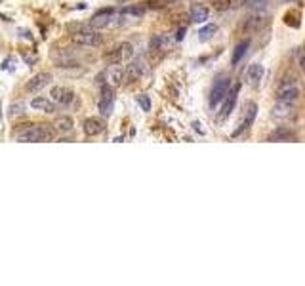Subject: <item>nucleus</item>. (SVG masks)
I'll return each mask as SVG.
<instances>
[{
  "instance_id": "1",
  "label": "nucleus",
  "mask_w": 305,
  "mask_h": 286,
  "mask_svg": "<svg viewBox=\"0 0 305 286\" xmlns=\"http://www.w3.org/2000/svg\"><path fill=\"white\" fill-rule=\"evenodd\" d=\"M14 135H16L17 141L42 143V141H54L55 135H57V130H55V126H50V124H29V126L17 130Z\"/></svg>"
},
{
  "instance_id": "2",
  "label": "nucleus",
  "mask_w": 305,
  "mask_h": 286,
  "mask_svg": "<svg viewBox=\"0 0 305 286\" xmlns=\"http://www.w3.org/2000/svg\"><path fill=\"white\" fill-rule=\"evenodd\" d=\"M301 95V84L294 75H284L282 80L279 82L277 88V99L281 101H288V103H296Z\"/></svg>"
},
{
  "instance_id": "3",
  "label": "nucleus",
  "mask_w": 305,
  "mask_h": 286,
  "mask_svg": "<svg viewBox=\"0 0 305 286\" xmlns=\"http://www.w3.org/2000/svg\"><path fill=\"white\" fill-rule=\"evenodd\" d=\"M73 42L79 44V46L97 48L103 44V37L97 32V29H92V27L88 25V27H80L79 31L73 32Z\"/></svg>"
},
{
  "instance_id": "4",
  "label": "nucleus",
  "mask_w": 305,
  "mask_h": 286,
  "mask_svg": "<svg viewBox=\"0 0 305 286\" xmlns=\"http://www.w3.org/2000/svg\"><path fill=\"white\" fill-rule=\"evenodd\" d=\"M229 90H231V80H229V77H227V75L216 77V80H214V84H212L210 88V95H208V103H210L212 109H216L218 103H221V101L225 99Z\"/></svg>"
},
{
  "instance_id": "5",
  "label": "nucleus",
  "mask_w": 305,
  "mask_h": 286,
  "mask_svg": "<svg viewBox=\"0 0 305 286\" xmlns=\"http://www.w3.org/2000/svg\"><path fill=\"white\" fill-rule=\"evenodd\" d=\"M118 17L115 16V10L113 8H105V10H99L97 14H95L92 19H90V27L92 29H107L111 25H118L120 21H117Z\"/></svg>"
},
{
  "instance_id": "6",
  "label": "nucleus",
  "mask_w": 305,
  "mask_h": 286,
  "mask_svg": "<svg viewBox=\"0 0 305 286\" xmlns=\"http://www.w3.org/2000/svg\"><path fill=\"white\" fill-rule=\"evenodd\" d=\"M133 59V46L130 42H122V44H118L113 52H111L109 56H107V61L111 65H120V63H126V61H130Z\"/></svg>"
},
{
  "instance_id": "7",
  "label": "nucleus",
  "mask_w": 305,
  "mask_h": 286,
  "mask_svg": "<svg viewBox=\"0 0 305 286\" xmlns=\"http://www.w3.org/2000/svg\"><path fill=\"white\" fill-rule=\"evenodd\" d=\"M147 73H149V65L145 63V59H141V57L130 59V63L126 65V82L141 79V77H145Z\"/></svg>"
},
{
  "instance_id": "8",
  "label": "nucleus",
  "mask_w": 305,
  "mask_h": 286,
  "mask_svg": "<svg viewBox=\"0 0 305 286\" xmlns=\"http://www.w3.org/2000/svg\"><path fill=\"white\" fill-rule=\"evenodd\" d=\"M113 103H115V92H113V86L111 84H101V97H99V113L103 117H111L113 113Z\"/></svg>"
},
{
  "instance_id": "9",
  "label": "nucleus",
  "mask_w": 305,
  "mask_h": 286,
  "mask_svg": "<svg viewBox=\"0 0 305 286\" xmlns=\"http://www.w3.org/2000/svg\"><path fill=\"white\" fill-rule=\"evenodd\" d=\"M239 94H241V84H235L233 86V90H229L225 95V99L221 101V111H219V119L225 120L231 113H233V109H235L236 105V99H239Z\"/></svg>"
},
{
  "instance_id": "10",
  "label": "nucleus",
  "mask_w": 305,
  "mask_h": 286,
  "mask_svg": "<svg viewBox=\"0 0 305 286\" xmlns=\"http://www.w3.org/2000/svg\"><path fill=\"white\" fill-rule=\"evenodd\" d=\"M103 77L107 80V84L117 88L120 86L122 82H126V67H122V65H113V67H109L107 71L103 73Z\"/></svg>"
},
{
  "instance_id": "11",
  "label": "nucleus",
  "mask_w": 305,
  "mask_h": 286,
  "mask_svg": "<svg viewBox=\"0 0 305 286\" xmlns=\"http://www.w3.org/2000/svg\"><path fill=\"white\" fill-rule=\"evenodd\" d=\"M50 84H52V75H50V73H39V75H35V77L27 82L25 90L31 92V94H37V92L44 90V88L50 86Z\"/></svg>"
},
{
  "instance_id": "12",
  "label": "nucleus",
  "mask_w": 305,
  "mask_h": 286,
  "mask_svg": "<svg viewBox=\"0 0 305 286\" xmlns=\"http://www.w3.org/2000/svg\"><path fill=\"white\" fill-rule=\"evenodd\" d=\"M50 97H52L57 105H69L75 101V92L67 86H54L52 92H50Z\"/></svg>"
},
{
  "instance_id": "13",
  "label": "nucleus",
  "mask_w": 305,
  "mask_h": 286,
  "mask_svg": "<svg viewBox=\"0 0 305 286\" xmlns=\"http://www.w3.org/2000/svg\"><path fill=\"white\" fill-rule=\"evenodd\" d=\"M256 115H258V105L256 103H250L248 105V113L244 115V119H243V122L239 124V128H236L235 132L231 134V137H239V135H243L248 128L254 124V120H256Z\"/></svg>"
},
{
  "instance_id": "14",
  "label": "nucleus",
  "mask_w": 305,
  "mask_h": 286,
  "mask_svg": "<svg viewBox=\"0 0 305 286\" xmlns=\"http://www.w3.org/2000/svg\"><path fill=\"white\" fill-rule=\"evenodd\" d=\"M174 39L170 37V34H155L153 39H151V42H149V46H151V50L153 52H158V54H166L168 50H170V46H172Z\"/></svg>"
},
{
  "instance_id": "15",
  "label": "nucleus",
  "mask_w": 305,
  "mask_h": 286,
  "mask_svg": "<svg viewBox=\"0 0 305 286\" xmlns=\"http://www.w3.org/2000/svg\"><path fill=\"white\" fill-rule=\"evenodd\" d=\"M273 119L277 120H288L294 117V103H288V101H281L277 99V103L273 107Z\"/></svg>"
},
{
  "instance_id": "16",
  "label": "nucleus",
  "mask_w": 305,
  "mask_h": 286,
  "mask_svg": "<svg viewBox=\"0 0 305 286\" xmlns=\"http://www.w3.org/2000/svg\"><path fill=\"white\" fill-rule=\"evenodd\" d=\"M267 141H296V134L294 130H290L286 126H279L267 135Z\"/></svg>"
},
{
  "instance_id": "17",
  "label": "nucleus",
  "mask_w": 305,
  "mask_h": 286,
  "mask_svg": "<svg viewBox=\"0 0 305 286\" xmlns=\"http://www.w3.org/2000/svg\"><path fill=\"white\" fill-rule=\"evenodd\" d=\"M244 79H246V82L252 84V86H258L259 80L263 79V65H259V63L248 65V69L244 73Z\"/></svg>"
},
{
  "instance_id": "18",
  "label": "nucleus",
  "mask_w": 305,
  "mask_h": 286,
  "mask_svg": "<svg viewBox=\"0 0 305 286\" xmlns=\"http://www.w3.org/2000/svg\"><path fill=\"white\" fill-rule=\"evenodd\" d=\"M31 107L42 113H55V101L54 99H48L44 95H39V97L31 99Z\"/></svg>"
},
{
  "instance_id": "19",
  "label": "nucleus",
  "mask_w": 305,
  "mask_h": 286,
  "mask_svg": "<svg viewBox=\"0 0 305 286\" xmlns=\"http://www.w3.org/2000/svg\"><path fill=\"white\" fill-rule=\"evenodd\" d=\"M103 130H105V122L101 119L90 117V119L84 120V134L86 135H97L101 134Z\"/></svg>"
},
{
  "instance_id": "20",
  "label": "nucleus",
  "mask_w": 305,
  "mask_h": 286,
  "mask_svg": "<svg viewBox=\"0 0 305 286\" xmlns=\"http://www.w3.org/2000/svg\"><path fill=\"white\" fill-rule=\"evenodd\" d=\"M210 17V10L206 8L204 4H193L191 6V19L195 23H204Z\"/></svg>"
},
{
  "instance_id": "21",
  "label": "nucleus",
  "mask_w": 305,
  "mask_h": 286,
  "mask_svg": "<svg viewBox=\"0 0 305 286\" xmlns=\"http://www.w3.org/2000/svg\"><path fill=\"white\" fill-rule=\"evenodd\" d=\"M248 48H250V40H241L239 44L235 46L233 50V56H231V63L233 65H239L243 61V57L248 54Z\"/></svg>"
},
{
  "instance_id": "22",
  "label": "nucleus",
  "mask_w": 305,
  "mask_h": 286,
  "mask_svg": "<svg viewBox=\"0 0 305 286\" xmlns=\"http://www.w3.org/2000/svg\"><path fill=\"white\" fill-rule=\"evenodd\" d=\"M265 17L267 16H263V12H254V14L246 17L243 27H246V29H261L263 23H265Z\"/></svg>"
},
{
  "instance_id": "23",
  "label": "nucleus",
  "mask_w": 305,
  "mask_h": 286,
  "mask_svg": "<svg viewBox=\"0 0 305 286\" xmlns=\"http://www.w3.org/2000/svg\"><path fill=\"white\" fill-rule=\"evenodd\" d=\"M54 126H55V130H57V132L67 134V132H71V130H73L75 122H73V119H71V117H59V119L55 120Z\"/></svg>"
},
{
  "instance_id": "24",
  "label": "nucleus",
  "mask_w": 305,
  "mask_h": 286,
  "mask_svg": "<svg viewBox=\"0 0 305 286\" xmlns=\"http://www.w3.org/2000/svg\"><path fill=\"white\" fill-rule=\"evenodd\" d=\"M216 32H218V27H216V25H212V23L204 25L202 29L198 31V40H200V42H208Z\"/></svg>"
},
{
  "instance_id": "25",
  "label": "nucleus",
  "mask_w": 305,
  "mask_h": 286,
  "mask_svg": "<svg viewBox=\"0 0 305 286\" xmlns=\"http://www.w3.org/2000/svg\"><path fill=\"white\" fill-rule=\"evenodd\" d=\"M145 14V8L143 6H128V8L122 10V16L124 17H132V19H140Z\"/></svg>"
},
{
  "instance_id": "26",
  "label": "nucleus",
  "mask_w": 305,
  "mask_h": 286,
  "mask_svg": "<svg viewBox=\"0 0 305 286\" xmlns=\"http://www.w3.org/2000/svg\"><path fill=\"white\" fill-rule=\"evenodd\" d=\"M296 63L299 65V69L305 73V48H297L296 50Z\"/></svg>"
},
{
  "instance_id": "27",
  "label": "nucleus",
  "mask_w": 305,
  "mask_h": 286,
  "mask_svg": "<svg viewBox=\"0 0 305 286\" xmlns=\"http://www.w3.org/2000/svg\"><path fill=\"white\" fill-rule=\"evenodd\" d=\"M138 103L141 105L143 111H151V99H149V95H140V97H138Z\"/></svg>"
},
{
  "instance_id": "28",
  "label": "nucleus",
  "mask_w": 305,
  "mask_h": 286,
  "mask_svg": "<svg viewBox=\"0 0 305 286\" xmlns=\"http://www.w3.org/2000/svg\"><path fill=\"white\" fill-rule=\"evenodd\" d=\"M23 107H25L23 103H14V105H12V107H10V111H12V113H10V115H19V113H23V111H21Z\"/></svg>"
},
{
  "instance_id": "29",
  "label": "nucleus",
  "mask_w": 305,
  "mask_h": 286,
  "mask_svg": "<svg viewBox=\"0 0 305 286\" xmlns=\"http://www.w3.org/2000/svg\"><path fill=\"white\" fill-rule=\"evenodd\" d=\"M250 0H231V4L233 6H243V4H248Z\"/></svg>"
},
{
  "instance_id": "30",
  "label": "nucleus",
  "mask_w": 305,
  "mask_h": 286,
  "mask_svg": "<svg viewBox=\"0 0 305 286\" xmlns=\"http://www.w3.org/2000/svg\"><path fill=\"white\" fill-rule=\"evenodd\" d=\"M183 32H185V29H180V32H178V37H176V39H178V40L183 39Z\"/></svg>"
}]
</instances>
